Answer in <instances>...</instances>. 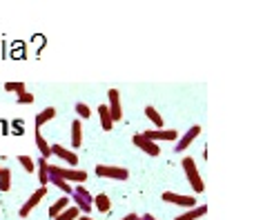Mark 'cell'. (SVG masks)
Masks as SVG:
<instances>
[{"mask_svg": "<svg viewBox=\"0 0 263 220\" xmlns=\"http://www.w3.org/2000/svg\"><path fill=\"white\" fill-rule=\"evenodd\" d=\"M183 171H185V178H187V183L192 185V189L194 193H201L203 189H205V185H203V178H201V173H199V167H196L194 163V158H190L185 156L183 158Z\"/></svg>", "mask_w": 263, "mask_h": 220, "instance_id": "1", "label": "cell"}, {"mask_svg": "<svg viewBox=\"0 0 263 220\" xmlns=\"http://www.w3.org/2000/svg\"><path fill=\"white\" fill-rule=\"evenodd\" d=\"M71 200H74L76 209L81 211V213H85V216H87V213L94 209V205H91V203H94V196H91V193L85 189L83 185H76L74 187V191H71Z\"/></svg>", "mask_w": 263, "mask_h": 220, "instance_id": "2", "label": "cell"}, {"mask_svg": "<svg viewBox=\"0 0 263 220\" xmlns=\"http://www.w3.org/2000/svg\"><path fill=\"white\" fill-rule=\"evenodd\" d=\"M49 173L51 176H58V178H63L65 183H76V185H83L85 180H87V171H83V169H65V167H54V165H49Z\"/></svg>", "mask_w": 263, "mask_h": 220, "instance_id": "3", "label": "cell"}, {"mask_svg": "<svg viewBox=\"0 0 263 220\" xmlns=\"http://www.w3.org/2000/svg\"><path fill=\"white\" fill-rule=\"evenodd\" d=\"M96 176L98 178H111V180H127L129 171L125 169V167H116V165H98Z\"/></svg>", "mask_w": 263, "mask_h": 220, "instance_id": "4", "label": "cell"}, {"mask_svg": "<svg viewBox=\"0 0 263 220\" xmlns=\"http://www.w3.org/2000/svg\"><path fill=\"white\" fill-rule=\"evenodd\" d=\"M143 136H145L147 140H152L159 145L161 140H165V142H176L179 140V134L174 131V129H149V131H143Z\"/></svg>", "mask_w": 263, "mask_h": 220, "instance_id": "5", "label": "cell"}, {"mask_svg": "<svg viewBox=\"0 0 263 220\" xmlns=\"http://www.w3.org/2000/svg\"><path fill=\"white\" fill-rule=\"evenodd\" d=\"M132 142H134V145L139 147L141 151H145L147 156H159V153H161V147L156 145V142L147 140L143 134H134V136H132Z\"/></svg>", "mask_w": 263, "mask_h": 220, "instance_id": "6", "label": "cell"}, {"mask_svg": "<svg viewBox=\"0 0 263 220\" xmlns=\"http://www.w3.org/2000/svg\"><path fill=\"white\" fill-rule=\"evenodd\" d=\"M199 134H201V125H194V127H190L185 134L181 136L179 140L174 142V151H185L190 145H192V142L199 138Z\"/></svg>", "mask_w": 263, "mask_h": 220, "instance_id": "7", "label": "cell"}, {"mask_svg": "<svg viewBox=\"0 0 263 220\" xmlns=\"http://www.w3.org/2000/svg\"><path fill=\"white\" fill-rule=\"evenodd\" d=\"M107 100H109V114H111V120L118 122L123 118V107H121V94H118V89H109L107 92Z\"/></svg>", "mask_w": 263, "mask_h": 220, "instance_id": "8", "label": "cell"}, {"mask_svg": "<svg viewBox=\"0 0 263 220\" xmlns=\"http://www.w3.org/2000/svg\"><path fill=\"white\" fill-rule=\"evenodd\" d=\"M47 196V187H41V189H36L34 193H31V196L27 198V203H25L23 207H21V218H27L31 211L36 209V205L41 203V200Z\"/></svg>", "mask_w": 263, "mask_h": 220, "instance_id": "9", "label": "cell"}, {"mask_svg": "<svg viewBox=\"0 0 263 220\" xmlns=\"http://www.w3.org/2000/svg\"><path fill=\"white\" fill-rule=\"evenodd\" d=\"M163 200H165V203H170V205L187 207V209L196 207V198H194V196H183V193H174V191H165V193H163Z\"/></svg>", "mask_w": 263, "mask_h": 220, "instance_id": "10", "label": "cell"}, {"mask_svg": "<svg viewBox=\"0 0 263 220\" xmlns=\"http://www.w3.org/2000/svg\"><path fill=\"white\" fill-rule=\"evenodd\" d=\"M51 153H54V156H58L61 160H65V163H67L69 167H76L78 165V156L74 151H69L67 147H63V145H51Z\"/></svg>", "mask_w": 263, "mask_h": 220, "instance_id": "11", "label": "cell"}, {"mask_svg": "<svg viewBox=\"0 0 263 220\" xmlns=\"http://www.w3.org/2000/svg\"><path fill=\"white\" fill-rule=\"evenodd\" d=\"M208 213V207L205 205H196V207H192V209H187L185 213H181V216H176L174 220H199V218H203Z\"/></svg>", "mask_w": 263, "mask_h": 220, "instance_id": "12", "label": "cell"}, {"mask_svg": "<svg viewBox=\"0 0 263 220\" xmlns=\"http://www.w3.org/2000/svg\"><path fill=\"white\" fill-rule=\"evenodd\" d=\"M36 169H38V180H41L43 187L49 185V163L45 158H38L36 160Z\"/></svg>", "mask_w": 263, "mask_h": 220, "instance_id": "13", "label": "cell"}, {"mask_svg": "<svg viewBox=\"0 0 263 220\" xmlns=\"http://www.w3.org/2000/svg\"><path fill=\"white\" fill-rule=\"evenodd\" d=\"M71 147H74V149L83 147V125H81V120L71 122Z\"/></svg>", "mask_w": 263, "mask_h": 220, "instance_id": "14", "label": "cell"}, {"mask_svg": "<svg viewBox=\"0 0 263 220\" xmlns=\"http://www.w3.org/2000/svg\"><path fill=\"white\" fill-rule=\"evenodd\" d=\"M36 147H38V151H41V158L47 160L51 156V145L45 140V136L38 131V129H36Z\"/></svg>", "mask_w": 263, "mask_h": 220, "instance_id": "15", "label": "cell"}, {"mask_svg": "<svg viewBox=\"0 0 263 220\" xmlns=\"http://www.w3.org/2000/svg\"><path fill=\"white\" fill-rule=\"evenodd\" d=\"M98 116H101V125H103L105 131H111V129H114V120H111V114H109L107 105L98 107Z\"/></svg>", "mask_w": 263, "mask_h": 220, "instance_id": "16", "label": "cell"}, {"mask_svg": "<svg viewBox=\"0 0 263 220\" xmlns=\"http://www.w3.org/2000/svg\"><path fill=\"white\" fill-rule=\"evenodd\" d=\"M67 207H69V196H61V198H58L54 205L49 207V218H56L58 213L65 211V209H67Z\"/></svg>", "mask_w": 263, "mask_h": 220, "instance_id": "17", "label": "cell"}, {"mask_svg": "<svg viewBox=\"0 0 263 220\" xmlns=\"http://www.w3.org/2000/svg\"><path fill=\"white\" fill-rule=\"evenodd\" d=\"M91 205H94L101 213H107V211L111 209V203H109V196H107V193H98V196L94 198V203H91Z\"/></svg>", "mask_w": 263, "mask_h": 220, "instance_id": "18", "label": "cell"}, {"mask_svg": "<svg viewBox=\"0 0 263 220\" xmlns=\"http://www.w3.org/2000/svg\"><path fill=\"white\" fill-rule=\"evenodd\" d=\"M54 116H56V107H47V109H43V112L36 116V129H41V127L45 125V122H49L51 118H54Z\"/></svg>", "mask_w": 263, "mask_h": 220, "instance_id": "19", "label": "cell"}, {"mask_svg": "<svg viewBox=\"0 0 263 220\" xmlns=\"http://www.w3.org/2000/svg\"><path fill=\"white\" fill-rule=\"evenodd\" d=\"M49 185H54V187H58L63 193H67V196H71V191H74V187H71L69 183H65L63 178H58V176H51L49 173Z\"/></svg>", "mask_w": 263, "mask_h": 220, "instance_id": "20", "label": "cell"}, {"mask_svg": "<svg viewBox=\"0 0 263 220\" xmlns=\"http://www.w3.org/2000/svg\"><path fill=\"white\" fill-rule=\"evenodd\" d=\"M78 216H81V211H78V209H76V207H74V205H69V207H67V209H65V211H61V213H58V216H56L54 220H76Z\"/></svg>", "mask_w": 263, "mask_h": 220, "instance_id": "21", "label": "cell"}, {"mask_svg": "<svg viewBox=\"0 0 263 220\" xmlns=\"http://www.w3.org/2000/svg\"><path fill=\"white\" fill-rule=\"evenodd\" d=\"M11 189V169H0V191Z\"/></svg>", "mask_w": 263, "mask_h": 220, "instance_id": "22", "label": "cell"}, {"mask_svg": "<svg viewBox=\"0 0 263 220\" xmlns=\"http://www.w3.org/2000/svg\"><path fill=\"white\" fill-rule=\"evenodd\" d=\"M145 116H147V118L154 122L156 129H161V127H163V118H161V114L156 112V109H154L152 105H147V107H145Z\"/></svg>", "mask_w": 263, "mask_h": 220, "instance_id": "23", "label": "cell"}, {"mask_svg": "<svg viewBox=\"0 0 263 220\" xmlns=\"http://www.w3.org/2000/svg\"><path fill=\"white\" fill-rule=\"evenodd\" d=\"M18 163L25 167V171H29V173L36 171V160L31 158V156H21V158H18Z\"/></svg>", "mask_w": 263, "mask_h": 220, "instance_id": "24", "label": "cell"}, {"mask_svg": "<svg viewBox=\"0 0 263 220\" xmlns=\"http://www.w3.org/2000/svg\"><path fill=\"white\" fill-rule=\"evenodd\" d=\"M5 89H7V92H14V94L27 92V89H25V82H21V80H16V82H5Z\"/></svg>", "mask_w": 263, "mask_h": 220, "instance_id": "25", "label": "cell"}, {"mask_svg": "<svg viewBox=\"0 0 263 220\" xmlns=\"http://www.w3.org/2000/svg\"><path fill=\"white\" fill-rule=\"evenodd\" d=\"M16 100H18V105H31L36 98H34V94H31V92H23V94H18Z\"/></svg>", "mask_w": 263, "mask_h": 220, "instance_id": "26", "label": "cell"}, {"mask_svg": "<svg viewBox=\"0 0 263 220\" xmlns=\"http://www.w3.org/2000/svg\"><path fill=\"white\" fill-rule=\"evenodd\" d=\"M76 114L81 116V118H85V120H87L89 116H91V109H89L87 105H85V102H76Z\"/></svg>", "mask_w": 263, "mask_h": 220, "instance_id": "27", "label": "cell"}, {"mask_svg": "<svg viewBox=\"0 0 263 220\" xmlns=\"http://www.w3.org/2000/svg\"><path fill=\"white\" fill-rule=\"evenodd\" d=\"M136 218H139V216H136V213H127V216H123L121 220H136Z\"/></svg>", "mask_w": 263, "mask_h": 220, "instance_id": "28", "label": "cell"}, {"mask_svg": "<svg viewBox=\"0 0 263 220\" xmlns=\"http://www.w3.org/2000/svg\"><path fill=\"white\" fill-rule=\"evenodd\" d=\"M76 220H94V218H89V216H85V213H81V216H78Z\"/></svg>", "mask_w": 263, "mask_h": 220, "instance_id": "29", "label": "cell"}, {"mask_svg": "<svg viewBox=\"0 0 263 220\" xmlns=\"http://www.w3.org/2000/svg\"><path fill=\"white\" fill-rule=\"evenodd\" d=\"M136 220H143V218H136Z\"/></svg>", "mask_w": 263, "mask_h": 220, "instance_id": "30", "label": "cell"}, {"mask_svg": "<svg viewBox=\"0 0 263 220\" xmlns=\"http://www.w3.org/2000/svg\"><path fill=\"white\" fill-rule=\"evenodd\" d=\"M0 169H3V167H0Z\"/></svg>", "mask_w": 263, "mask_h": 220, "instance_id": "31", "label": "cell"}]
</instances>
